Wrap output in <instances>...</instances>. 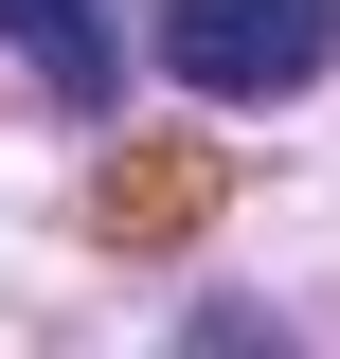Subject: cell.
Wrapping results in <instances>:
<instances>
[{"instance_id":"1","label":"cell","mask_w":340,"mask_h":359,"mask_svg":"<svg viewBox=\"0 0 340 359\" xmlns=\"http://www.w3.org/2000/svg\"><path fill=\"white\" fill-rule=\"evenodd\" d=\"M323 54H340V0H162V72L215 108H287Z\"/></svg>"},{"instance_id":"2","label":"cell","mask_w":340,"mask_h":359,"mask_svg":"<svg viewBox=\"0 0 340 359\" xmlns=\"http://www.w3.org/2000/svg\"><path fill=\"white\" fill-rule=\"evenodd\" d=\"M90 216L126 233V252H179V233L215 216V162H197V144H126V162L90 180Z\"/></svg>"},{"instance_id":"3","label":"cell","mask_w":340,"mask_h":359,"mask_svg":"<svg viewBox=\"0 0 340 359\" xmlns=\"http://www.w3.org/2000/svg\"><path fill=\"white\" fill-rule=\"evenodd\" d=\"M0 36L36 54V90H72V108H108V72H126V36H108V0H0Z\"/></svg>"}]
</instances>
